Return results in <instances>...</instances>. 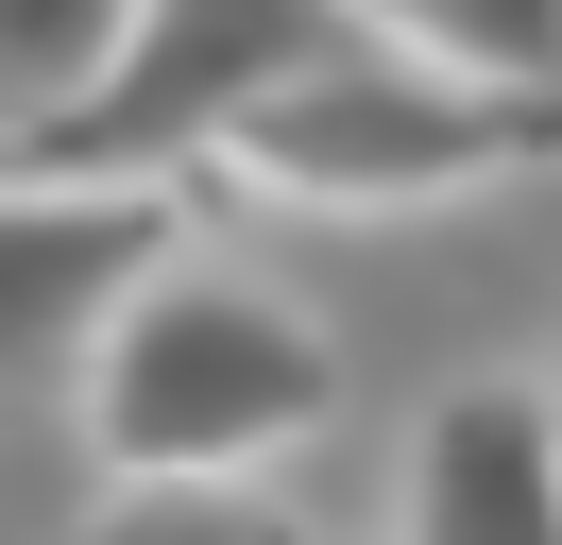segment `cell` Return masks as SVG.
I'll use <instances>...</instances> for the list:
<instances>
[{
  "mask_svg": "<svg viewBox=\"0 0 562 545\" xmlns=\"http://www.w3.org/2000/svg\"><path fill=\"white\" fill-rule=\"evenodd\" d=\"M341 34H358V0H137V34L103 52V86L52 136H18L0 170H35V188H171V170H205L290 68H324Z\"/></svg>",
  "mask_w": 562,
  "mask_h": 545,
  "instance_id": "obj_3",
  "label": "cell"
},
{
  "mask_svg": "<svg viewBox=\"0 0 562 545\" xmlns=\"http://www.w3.org/2000/svg\"><path fill=\"white\" fill-rule=\"evenodd\" d=\"M120 34H137V0H0V154L69 120Z\"/></svg>",
  "mask_w": 562,
  "mask_h": 545,
  "instance_id": "obj_7",
  "label": "cell"
},
{
  "mask_svg": "<svg viewBox=\"0 0 562 545\" xmlns=\"http://www.w3.org/2000/svg\"><path fill=\"white\" fill-rule=\"evenodd\" d=\"M562 154V102H494V86H443V68L341 34L324 68H290L205 170H239L256 204H460L494 170H546Z\"/></svg>",
  "mask_w": 562,
  "mask_h": 545,
  "instance_id": "obj_2",
  "label": "cell"
},
{
  "mask_svg": "<svg viewBox=\"0 0 562 545\" xmlns=\"http://www.w3.org/2000/svg\"><path fill=\"white\" fill-rule=\"evenodd\" d=\"M171 272V188H35L0 170V392L86 375V341Z\"/></svg>",
  "mask_w": 562,
  "mask_h": 545,
  "instance_id": "obj_4",
  "label": "cell"
},
{
  "mask_svg": "<svg viewBox=\"0 0 562 545\" xmlns=\"http://www.w3.org/2000/svg\"><path fill=\"white\" fill-rule=\"evenodd\" d=\"M358 34L443 86H494V102H562V0H358Z\"/></svg>",
  "mask_w": 562,
  "mask_h": 545,
  "instance_id": "obj_6",
  "label": "cell"
},
{
  "mask_svg": "<svg viewBox=\"0 0 562 545\" xmlns=\"http://www.w3.org/2000/svg\"><path fill=\"white\" fill-rule=\"evenodd\" d=\"M69 545H290L273 511H239V494H103Z\"/></svg>",
  "mask_w": 562,
  "mask_h": 545,
  "instance_id": "obj_8",
  "label": "cell"
},
{
  "mask_svg": "<svg viewBox=\"0 0 562 545\" xmlns=\"http://www.w3.org/2000/svg\"><path fill=\"white\" fill-rule=\"evenodd\" d=\"M69 392H86V443H103V494H239L273 443H307L324 409H341V358H324L307 307L171 256L86 341Z\"/></svg>",
  "mask_w": 562,
  "mask_h": 545,
  "instance_id": "obj_1",
  "label": "cell"
},
{
  "mask_svg": "<svg viewBox=\"0 0 562 545\" xmlns=\"http://www.w3.org/2000/svg\"><path fill=\"white\" fill-rule=\"evenodd\" d=\"M392 545H562V392L546 375H460L426 409Z\"/></svg>",
  "mask_w": 562,
  "mask_h": 545,
  "instance_id": "obj_5",
  "label": "cell"
}]
</instances>
